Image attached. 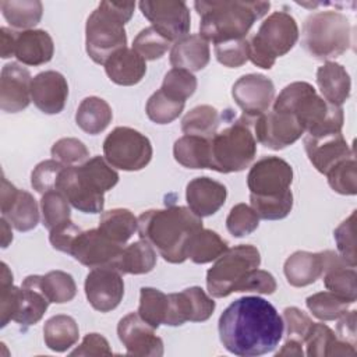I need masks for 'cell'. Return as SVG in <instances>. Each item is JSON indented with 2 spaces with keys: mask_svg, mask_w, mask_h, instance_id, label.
<instances>
[{
  "mask_svg": "<svg viewBox=\"0 0 357 357\" xmlns=\"http://www.w3.org/2000/svg\"><path fill=\"white\" fill-rule=\"evenodd\" d=\"M225 349L238 357H257L273 351L284 333L283 318L262 297L245 296L227 305L218 321Z\"/></svg>",
  "mask_w": 357,
  "mask_h": 357,
  "instance_id": "6da1fadb",
  "label": "cell"
},
{
  "mask_svg": "<svg viewBox=\"0 0 357 357\" xmlns=\"http://www.w3.org/2000/svg\"><path fill=\"white\" fill-rule=\"evenodd\" d=\"M215 301L199 286L169 294V312L165 325L180 326L184 322H204L215 311Z\"/></svg>",
  "mask_w": 357,
  "mask_h": 357,
  "instance_id": "ac0fdd59",
  "label": "cell"
},
{
  "mask_svg": "<svg viewBox=\"0 0 357 357\" xmlns=\"http://www.w3.org/2000/svg\"><path fill=\"white\" fill-rule=\"evenodd\" d=\"M251 208L265 220L284 219L293 208V192L291 190L278 197H257L250 194Z\"/></svg>",
  "mask_w": 357,
  "mask_h": 357,
  "instance_id": "bcb514c9",
  "label": "cell"
},
{
  "mask_svg": "<svg viewBox=\"0 0 357 357\" xmlns=\"http://www.w3.org/2000/svg\"><path fill=\"white\" fill-rule=\"evenodd\" d=\"M328 184L333 191L342 195L357 194V172L356 158L351 156L335 165L326 174Z\"/></svg>",
  "mask_w": 357,
  "mask_h": 357,
  "instance_id": "c3c4849f",
  "label": "cell"
},
{
  "mask_svg": "<svg viewBox=\"0 0 357 357\" xmlns=\"http://www.w3.org/2000/svg\"><path fill=\"white\" fill-rule=\"evenodd\" d=\"M117 336L130 356L160 357L163 354V340L138 312H130L119 321Z\"/></svg>",
  "mask_w": 357,
  "mask_h": 357,
  "instance_id": "d6986e66",
  "label": "cell"
},
{
  "mask_svg": "<svg viewBox=\"0 0 357 357\" xmlns=\"http://www.w3.org/2000/svg\"><path fill=\"white\" fill-rule=\"evenodd\" d=\"M317 84L322 98L335 106H342L350 96L351 79L346 68L335 61H326L317 70Z\"/></svg>",
  "mask_w": 357,
  "mask_h": 357,
  "instance_id": "f1b7e54d",
  "label": "cell"
},
{
  "mask_svg": "<svg viewBox=\"0 0 357 357\" xmlns=\"http://www.w3.org/2000/svg\"><path fill=\"white\" fill-rule=\"evenodd\" d=\"M304 149L308 160L322 174H326L339 162L354 156L342 132H332L325 135H305Z\"/></svg>",
  "mask_w": 357,
  "mask_h": 357,
  "instance_id": "44dd1931",
  "label": "cell"
},
{
  "mask_svg": "<svg viewBox=\"0 0 357 357\" xmlns=\"http://www.w3.org/2000/svg\"><path fill=\"white\" fill-rule=\"evenodd\" d=\"M231 96L243 110V116L255 119L265 112L275 99V85L264 74H245L231 86Z\"/></svg>",
  "mask_w": 357,
  "mask_h": 357,
  "instance_id": "e0dca14e",
  "label": "cell"
},
{
  "mask_svg": "<svg viewBox=\"0 0 357 357\" xmlns=\"http://www.w3.org/2000/svg\"><path fill=\"white\" fill-rule=\"evenodd\" d=\"M350 21L339 11H317L303 24L301 45L318 60L331 61L342 56L350 47Z\"/></svg>",
  "mask_w": 357,
  "mask_h": 357,
  "instance_id": "52a82bcc",
  "label": "cell"
},
{
  "mask_svg": "<svg viewBox=\"0 0 357 357\" xmlns=\"http://www.w3.org/2000/svg\"><path fill=\"white\" fill-rule=\"evenodd\" d=\"M278 284L272 273L262 269L250 271L245 278L236 286L234 291H255L259 294H272L275 293Z\"/></svg>",
  "mask_w": 357,
  "mask_h": 357,
  "instance_id": "6f0895ef",
  "label": "cell"
},
{
  "mask_svg": "<svg viewBox=\"0 0 357 357\" xmlns=\"http://www.w3.org/2000/svg\"><path fill=\"white\" fill-rule=\"evenodd\" d=\"M259 226V216L255 211L247 204H237L234 205L227 218H226V227L229 233L234 237H244L251 234Z\"/></svg>",
  "mask_w": 357,
  "mask_h": 357,
  "instance_id": "f907efd6",
  "label": "cell"
},
{
  "mask_svg": "<svg viewBox=\"0 0 357 357\" xmlns=\"http://www.w3.org/2000/svg\"><path fill=\"white\" fill-rule=\"evenodd\" d=\"M293 167L279 156H264L257 160L248 174L247 185L251 195L278 197L290 191Z\"/></svg>",
  "mask_w": 357,
  "mask_h": 357,
  "instance_id": "4fadbf2b",
  "label": "cell"
},
{
  "mask_svg": "<svg viewBox=\"0 0 357 357\" xmlns=\"http://www.w3.org/2000/svg\"><path fill=\"white\" fill-rule=\"evenodd\" d=\"M112 349L105 336L99 333H88L81 344L71 351V356H110Z\"/></svg>",
  "mask_w": 357,
  "mask_h": 357,
  "instance_id": "91938a15",
  "label": "cell"
},
{
  "mask_svg": "<svg viewBox=\"0 0 357 357\" xmlns=\"http://www.w3.org/2000/svg\"><path fill=\"white\" fill-rule=\"evenodd\" d=\"M49 304L50 301L40 290L31 286H21L20 305L14 321L24 326L35 325L45 315Z\"/></svg>",
  "mask_w": 357,
  "mask_h": 357,
  "instance_id": "b9f144b4",
  "label": "cell"
},
{
  "mask_svg": "<svg viewBox=\"0 0 357 357\" xmlns=\"http://www.w3.org/2000/svg\"><path fill=\"white\" fill-rule=\"evenodd\" d=\"M139 10L152 26L167 40H178L188 35L191 26L190 10L183 0L139 1Z\"/></svg>",
  "mask_w": 357,
  "mask_h": 357,
  "instance_id": "7c38bea8",
  "label": "cell"
},
{
  "mask_svg": "<svg viewBox=\"0 0 357 357\" xmlns=\"http://www.w3.org/2000/svg\"><path fill=\"white\" fill-rule=\"evenodd\" d=\"M226 197V187L206 176L192 178L185 188L188 208L199 218L215 215L225 205Z\"/></svg>",
  "mask_w": 357,
  "mask_h": 357,
  "instance_id": "cb8c5ba5",
  "label": "cell"
},
{
  "mask_svg": "<svg viewBox=\"0 0 357 357\" xmlns=\"http://www.w3.org/2000/svg\"><path fill=\"white\" fill-rule=\"evenodd\" d=\"M152 153L149 138L131 127H116L103 141L105 159L120 170L144 169L151 162Z\"/></svg>",
  "mask_w": 357,
  "mask_h": 357,
  "instance_id": "8fae6325",
  "label": "cell"
},
{
  "mask_svg": "<svg viewBox=\"0 0 357 357\" xmlns=\"http://www.w3.org/2000/svg\"><path fill=\"white\" fill-rule=\"evenodd\" d=\"M113 112L110 105L98 96L85 98L75 113L77 126L86 134L96 135L107 128L112 123Z\"/></svg>",
  "mask_w": 357,
  "mask_h": 357,
  "instance_id": "d6a6232c",
  "label": "cell"
},
{
  "mask_svg": "<svg viewBox=\"0 0 357 357\" xmlns=\"http://www.w3.org/2000/svg\"><path fill=\"white\" fill-rule=\"evenodd\" d=\"M40 212H42V225L49 231L71 220L70 202L59 191H47L42 194Z\"/></svg>",
  "mask_w": 357,
  "mask_h": 357,
  "instance_id": "ee69618b",
  "label": "cell"
},
{
  "mask_svg": "<svg viewBox=\"0 0 357 357\" xmlns=\"http://www.w3.org/2000/svg\"><path fill=\"white\" fill-rule=\"evenodd\" d=\"M15 31L7 28V26H1L0 28V40H1V46H0V54L3 59H8L11 56H14V45H15Z\"/></svg>",
  "mask_w": 357,
  "mask_h": 357,
  "instance_id": "6125c7cd",
  "label": "cell"
},
{
  "mask_svg": "<svg viewBox=\"0 0 357 357\" xmlns=\"http://www.w3.org/2000/svg\"><path fill=\"white\" fill-rule=\"evenodd\" d=\"M85 296L93 310L109 312L114 310L124 296L121 273L112 266L93 268L85 278Z\"/></svg>",
  "mask_w": 357,
  "mask_h": 357,
  "instance_id": "2e32d148",
  "label": "cell"
},
{
  "mask_svg": "<svg viewBox=\"0 0 357 357\" xmlns=\"http://www.w3.org/2000/svg\"><path fill=\"white\" fill-rule=\"evenodd\" d=\"M199 229H202V218L185 206L149 209L138 216L139 238L148 241L170 264H181L187 259V244Z\"/></svg>",
  "mask_w": 357,
  "mask_h": 357,
  "instance_id": "7a4b0ae2",
  "label": "cell"
},
{
  "mask_svg": "<svg viewBox=\"0 0 357 357\" xmlns=\"http://www.w3.org/2000/svg\"><path fill=\"white\" fill-rule=\"evenodd\" d=\"M137 312L145 322L158 329L167 318L169 294H165L155 287H141Z\"/></svg>",
  "mask_w": 357,
  "mask_h": 357,
  "instance_id": "60d3db41",
  "label": "cell"
},
{
  "mask_svg": "<svg viewBox=\"0 0 357 357\" xmlns=\"http://www.w3.org/2000/svg\"><path fill=\"white\" fill-rule=\"evenodd\" d=\"M50 153L56 160L67 166H74L81 162L84 163L89 158V151L85 144L78 138L71 137L56 141L50 149Z\"/></svg>",
  "mask_w": 357,
  "mask_h": 357,
  "instance_id": "11a10c76",
  "label": "cell"
},
{
  "mask_svg": "<svg viewBox=\"0 0 357 357\" xmlns=\"http://www.w3.org/2000/svg\"><path fill=\"white\" fill-rule=\"evenodd\" d=\"M255 139L273 151H280L301 138L304 130L297 117L287 112H265L252 119Z\"/></svg>",
  "mask_w": 357,
  "mask_h": 357,
  "instance_id": "5bb4252c",
  "label": "cell"
},
{
  "mask_svg": "<svg viewBox=\"0 0 357 357\" xmlns=\"http://www.w3.org/2000/svg\"><path fill=\"white\" fill-rule=\"evenodd\" d=\"M1 215L18 231H29L39 223V209L35 198L25 190H18L4 176L1 178Z\"/></svg>",
  "mask_w": 357,
  "mask_h": 357,
  "instance_id": "ffe728a7",
  "label": "cell"
},
{
  "mask_svg": "<svg viewBox=\"0 0 357 357\" xmlns=\"http://www.w3.org/2000/svg\"><path fill=\"white\" fill-rule=\"evenodd\" d=\"M169 60L174 68H183L190 73L201 71L211 60L209 42L199 33L187 35L174 42Z\"/></svg>",
  "mask_w": 357,
  "mask_h": 357,
  "instance_id": "4316f807",
  "label": "cell"
},
{
  "mask_svg": "<svg viewBox=\"0 0 357 357\" xmlns=\"http://www.w3.org/2000/svg\"><path fill=\"white\" fill-rule=\"evenodd\" d=\"M301 343L293 339H286L284 344L282 346V349L276 353V357L279 356H297V357H303L304 351L301 349Z\"/></svg>",
  "mask_w": 357,
  "mask_h": 357,
  "instance_id": "be15d7a7",
  "label": "cell"
},
{
  "mask_svg": "<svg viewBox=\"0 0 357 357\" xmlns=\"http://www.w3.org/2000/svg\"><path fill=\"white\" fill-rule=\"evenodd\" d=\"M160 89L173 99L185 102L197 89V78L183 68H172L165 74Z\"/></svg>",
  "mask_w": 357,
  "mask_h": 357,
  "instance_id": "681fc988",
  "label": "cell"
},
{
  "mask_svg": "<svg viewBox=\"0 0 357 357\" xmlns=\"http://www.w3.org/2000/svg\"><path fill=\"white\" fill-rule=\"evenodd\" d=\"M219 112L211 105H199L191 109L181 120V131L185 135H198L211 139L218 131Z\"/></svg>",
  "mask_w": 357,
  "mask_h": 357,
  "instance_id": "ab89813d",
  "label": "cell"
},
{
  "mask_svg": "<svg viewBox=\"0 0 357 357\" xmlns=\"http://www.w3.org/2000/svg\"><path fill=\"white\" fill-rule=\"evenodd\" d=\"M227 250V241L211 229H199L187 244L185 257L194 264H208L215 261Z\"/></svg>",
  "mask_w": 357,
  "mask_h": 357,
  "instance_id": "8d00e7d4",
  "label": "cell"
},
{
  "mask_svg": "<svg viewBox=\"0 0 357 357\" xmlns=\"http://www.w3.org/2000/svg\"><path fill=\"white\" fill-rule=\"evenodd\" d=\"M356 211L350 213L333 231L337 245V254L343 258L346 265L356 268Z\"/></svg>",
  "mask_w": 357,
  "mask_h": 357,
  "instance_id": "f5cc1de1",
  "label": "cell"
},
{
  "mask_svg": "<svg viewBox=\"0 0 357 357\" xmlns=\"http://www.w3.org/2000/svg\"><path fill=\"white\" fill-rule=\"evenodd\" d=\"M298 35L294 17L286 11H275L262 21L257 33L248 39V60L259 68L269 70L278 57L294 47Z\"/></svg>",
  "mask_w": 357,
  "mask_h": 357,
  "instance_id": "ba28073f",
  "label": "cell"
},
{
  "mask_svg": "<svg viewBox=\"0 0 357 357\" xmlns=\"http://www.w3.org/2000/svg\"><path fill=\"white\" fill-rule=\"evenodd\" d=\"M0 223H1V247L6 248V247H8V244L13 241L11 225H10L8 220L4 219L3 216H1V219H0Z\"/></svg>",
  "mask_w": 357,
  "mask_h": 357,
  "instance_id": "e7e4bbea",
  "label": "cell"
},
{
  "mask_svg": "<svg viewBox=\"0 0 357 357\" xmlns=\"http://www.w3.org/2000/svg\"><path fill=\"white\" fill-rule=\"evenodd\" d=\"M98 229L114 243L124 245L138 230V218L126 208H114L102 213Z\"/></svg>",
  "mask_w": 357,
  "mask_h": 357,
  "instance_id": "74e56055",
  "label": "cell"
},
{
  "mask_svg": "<svg viewBox=\"0 0 357 357\" xmlns=\"http://www.w3.org/2000/svg\"><path fill=\"white\" fill-rule=\"evenodd\" d=\"M79 337V329L75 319L70 315L59 314L49 318L43 325L45 344L56 351L63 353L73 347Z\"/></svg>",
  "mask_w": 357,
  "mask_h": 357,
  "instance_id": "e575fe53",
  "label": "cell"
},
{
  "mask_svg": "<svg viewBox=\"0 0 357 357\" xmlns=\"http://www.w3.org/2000/svg\"><path fill=\"white\" fill-rule=\"evenodd\" d=\"M350 304L353 303L329 290L308 296L305 300L307 308L315 318L321 321L339 319L349 310Z\"/></svg>",
  "mask_w": 357,
  "mask_h": 357,
  "instance_id": "7bdbcfd3",
  "label": "cell"
},
{
  "mask_svg": "<svg viewBox=\"0 0 357 357\" xmlns=\"http://www.w3.org/2000/svg\"><path fill=\"white\" fill-rule=\"evenodd\" d=\"M283 325L287 339L304 343V339L312 325L311 318L297 307H286L283 310Z\"/></svg>",
  "mask_w": 357,
  "mask_h": 357,
  "instance_id": "9f6ffc18",
  "label": "cell"
},
{
  "mask_svg": "<svg viewBox=\"0 0 357 357\" xmlns=\"http://www.w3.org/2000/svg\"><path fill=\"white\" fill-rule=\"evenodd\" d=\"M54 43L45 29H28L15 33L14 57L25 66H42L52 60Z\"/></svg>",
  "mask_w": 357,
  "mask_h": 357,
  "instance_id": "484cf974",
  "label": "cell"
},
{
  "mask_svg": "<svg viewBox=\"0 0 357 357\" xmlns=\"http://www.w3.org/2000/svg\"><path fill=\"white\" fill-rule=\"evenodd\" d=\"M79 231H81V229L73 220H68V222L63 223L61 226L50 230L49 241L54 250L68 254L70 247Z\"/></svg>",
  "mask_w": 357,
  "mask_h": 357,
  "instance_id": "680465c9",
  "label": "cell"
},
{
  "mask_svg": "<svg viewBox=\"0 0 357 357\" xmlns=\"http://www.w3.org/2000/svg\"><path fill=\"white\" fill-rule=\"evenodd\" d=\"M103 66L109 79L123 86L138 84L146 73L145 60L134 49L128 47L113 53Z\"/></svg>",
  "mask_w": 357,
  "mask_h": 357,
  "instance_id": "83f0119b",
  "label": "cell"
},
{
  "mask_svg": "<svg viewBox=\"0 0 357 357\" xmlns=\"http://www.w3.org/2000/svg\"><path fill=\"white\" fill-rule=\"evenodd\" d=\"M0 8L13 28L25 31L38 25L43 14V6L39 0H1Z\"/></svg>",
  "mask_w": 357,
  "mask_h": 357,
  "instance_id": "f35d334b",
  "label": "cell"
},
{
  "mask_svg": "<svg viewBox=\"0 0 357 357\" xmlns=\"http://www.w3.org/2000/svg\"><path fill=\"white\" fill-rule=\"evenodd\" d=\"M185 102L173 99L162 89H158L149 96L145 112L151 121L156 124H169L181 114Z\"/></svg>",
  "mask_w": 357,
  "mask_h": 357,
  "instance_id": "f6af8a7d",
  "label": "cell"
},
{
  "mask_svg": "<svg viewBox=\"0 0 357 357\" xmlns=\"http://www.w3.org/2000/svg\"><path fill=\"white\" fill-rule=\"evenodd\" d=\"M22 286L40 290L50 303L63 304L71 301L77 294V284L73 276L64 271H50L46 275H29Z\"/></svg>",
  "mask_w": 357,
  "mask_h": 357,
  "instance_id": "1f68e13d",
  "label": "cell"
},
{
  "mask_svg": "<svg viewBox=\"0 0 357 357\" xmlns=\"http://www.w3.org/2000/svg\"><path fill=\"white\" fill-rule=\"evenodd\" d=\"M252 119L243 116L216 132L211 139V167L219 173L241 172L257 155V139L251 131Z\"/></svg>",
  "mask_w": 357,
  "mask_h": 357,
  "instance_id": "9c48e42d",
  "label": "cell"
},
{
  "mask_svg": "<svg viewBox=\"0 0 357 357\" xmlns=\"http://www.w3.org/2000/svg\"><path fill=\"white\" fill-rule=\"evenodd\" d=\"M119 183V174L102 156H93L81 166H66L56 191L61 192L77 211L99 213L105 206V192Z\"/></svg>",
  "mask_w": 357,
  "mask_h": 357,
  "instance_id": "3957f363",
  "label": "cell"
},
{
  "mask_svg": "<svg viewBox=\"0 0 357 357\" xmlns=\"http://www.w3.org/2000/svg\"><path fill=\"white\" fill-rule=\"evenodd\" d=\"M336 335L339 339L356 346V311H346L336 326Z\"/></svg>",
  "mask_w": 357,
  "mask_h": 357,
  "instance_id": "94428289",
  "label": "cell"
},
{
  "mask_svg": "<svg viewBox=\"0 0 357 357\" xmlns=\"http://www.w3.org/2000/svg\"><path fill=\"white\" fill-rule=\"evenodd\" d=\"M68 98V84L59 71H42L32 78L31 99L46 114L60 113Z\"/></svg>",
  "mask_w": 357,
  "mask_h": 357,
  "instance_id": "603a6c76",
  "label": "cell"
},
{
  "mask_svg": "<svg viewBox=\"0 0 357 357\" xmlns=\"http://www.w3.org/2000/svg\"><path fill=\"white\" fill-rule=\"evenodd\" d=\"M123 245L114 243L99 229L81 230L74 238L68 254L88 268L112 266L114 268Z\"/></svg>",
  "mask_w": 357,
  "mask_h": 357,
  "instance_id": "9a60e30c",
  "label": "cell"
},
{
  "mask_svg": "<svg viewBox=\"0 0 357 357\" xmlns=\"http://www.w3.org/2000/svg\"><path fill=\"white\" fill-rule=\"evenodd\" d=\"M135 3L100 1L89 14L85 25V49L96 64L106 60L127 45L124 25L134 14Z\"/></svg>",
  "mask_w": 357,
  "mask_h": 357,
  "instance_id": "8992f818",
  "label": "cell"
},
{
  "mask_svg": "<svg viewBox=\"0 0 357 357\" xmlns=\"http://www.w3.org/2000/svg\"><path fill=\"white\" fill-rule=\"evenodd\" d=\"M324 259V284L326 290L354 303L357 298L356 287V271L354 268L346 265L343 258L331 250L322 251Z\"/></svg>",
  "mask_w": 357,
  "mask_h": 357,
  "instance_id": "d4e9b609",
  "label": "cell"
},
{
  "mask_svg": "<svg viewBox=\"0 0 357 357\" xmlns=\"http://www.w3.org/2000/svg\"><path fill=\"white\" fill-rule=\"evenodd\" d=\"M284 276L289 284L294 287H305L317 282L324 273V259L321 252L296 251L283 265Z\"/></svg>",
  "mask_w": 357,
  "mask_h": 357,
  "instance_id": "f546056e",
  "label": "cell"
},
{
  "mask_svg": "<svg viewBox=\"0 0 357 357\" xmlns=\"http://www.w3.org/2000/svg\"><path fill=\"white\" fill-rule=\"evenodd\" d=\"M66 166L67 165L56 159H47L38 163L31 173L32 188L39 194H45L47 191H56L59 178Z\"/></svg>",
  "mask_w": 357,
  "mask_h": 357,
  "instance_id": "816d5d0a",
  "label": "cell"
},
{
  "mask_svg": "<svg viewBox=\"0 0 357 357\" xmlns=\"http://www.w3.org/2000/svg\"><path fill=\"white\" fill-rule=\"evenodd\" d=\"M303 344H305V354L310 357L356 354L354 346L339 339L328 325L321 322H312Z\"/></svg>",
  "mask_w": 357,
  "mask_h": 357,
  "instance_id": "4dcf8cb0",
  "label": "cell"
},
{
  "mask_svg": "<svg viewBox=\"0 0 357 357\" xmlns=\"http://www.w3.org/2000/svg\"><path fill=\"white\" fill-rule=\"evenodd\" d=\"M248 39H234L226 40L215 45L216 60L229 68L241 67L248 61Z\"/></svg>",
  "mask_w": 357,
  "mask_h": 357,
  "instance_id": "db71d44e",
  "label": "cell"
},
{
  "mask_svg": "<svg viewBox=\"0 0 357 357\" xmlns=\"http://www.w3.org/2000/svg\"><path fill=\"white\" fill-rule=\"evenodd\" d=\"M173 156L177 163L187 169H209V139L198 135H183L173 145Z\"/></svg>",
  "mask_w": 357,
  "mask_h": 357,
  "instance_id": "836d02e7",
  "label": "cell"
},
{
  "mask_svg": "<svg viewBox=\"0 0 357 357\" xmlns=\"http://www.w3.org/2000/svg\"><path fill=\"white\" fill-rule=\"evenodd\" d=\"M199 35L213 45L247 38L254 22L271 8L269 1H195Z\"/></svg>",
  "mask_w": 357,
  "mask_h": 357,
  "instance_id": "277c9868",
  "label": "cell"
},
{
  "mask_svg": "<svg viewBox=\"0 0 357 357\" xmlns=\"http://www.w3.org/2000/svg\"><path fill=\"white\" fill-rule=\"evenodd\" d=\"M32 77L18 63H7L1 68L0 107L7 113H18L29 106Z\"/></svg>",
  "mask_w": 357,
  "mask_h": 357,
  "instance_id": "7402d4cb",
  "label": "cell"
},
{
  "mask_svg": "<svg viewBox=\"0 0 357 357\" xmlns=\"http://www.w3.org/2000/svg\"><path fill=\"white\" fill-rule=\"evenodd\" d=\"M170 47V40L160 35L152 25L141 29L132 40V49L144 60H158Z\"/></svg>",
  "mask_w": 357,
  "mask_h": 357,
  "instance_id": "7dc6e473",
  "label": "cell"
},
{
  "mask_svg": "<svg viewBox=\"0 0 357 357\" xmlns=\"http://www.w3.org/2000/svg\"><path fill=\"white\" fill-rule=\"evenodd\" d=\"M273 110L294 114L304 132L311 137L342 132L344 121L342 106L328 103L311 84L304 81L286 85L273 100Z\"/></svg>",
  "mask_w": 357,
  "mask_h": 357,
  "instance_id": "5b68a950",
  "label": "cell"
},
{
  "mask_svg": "<svg viewBox=\"0 0 357 357\" xmlns=\"http://www.w3.org/2000/svg\"><path fill=\"white\" fill-rule=\"evenodd\" d=\"M261 254L252 244H240L227 248L215 259L206 272V289L212 297L223 298L231 294L245 275L258 268Z\"/></svg>",
  "mask_w": 357,
  "mask_h": 357,
  "instance_id": "30bf717a",
  "label": "cell"
},
{
  "mask_svg": "<svg viewBox=\"0 0 357 357\" xmlns=\"http://www.w3.org/2000/svg\"><path fill=\"white\" fill-rule=\"evenodd\" d=\"M156 261L158 257L153 247L145 240H138L123 248L114 269L123 275H144L155 268Z\"/></svg>",
  "mask_w": 357,
  "mask_h": 357,
  "instance_id": "d590c367",
  "label": "cell"
}]
</instances>
